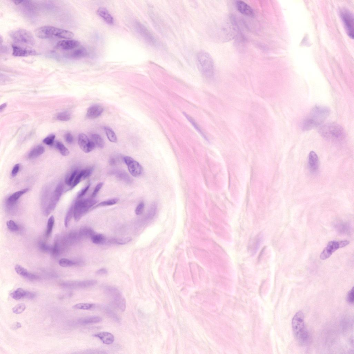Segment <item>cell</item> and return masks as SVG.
Instances as JSON below:
<instances>
[{
  "mask_svg": "<svg viewBox=\"0 0 354 354\" xmlns=\"http://www.w3.org/2000/svg\"><path fill=\"white\" fill-rule=\"evenodd\" d=\"M347 300L350 303H353L354 302V288H353L347 294Z\"/></svg>",
  "mask_w": 354,
  "mask_h": 354,
  "instance_id": "49",
  "label": "cell"
},
{
  "mask_svg": "<svg viewBox=\"0 0 354 354\" xmlns=\"http://www.w3.org/2000/svg\"><path fill=\"white\" fill-rule=\"evenodd\" d=\"M2 47H1V52L2 51L3 53L7 52L8 51V48L5 46H3Z\"/></svg>",
  "mask_w": 354,
  "mask_h": 354,
  "instance_id": "59",
  "label": "cell"
},
{
  "mask_svg": "<svg viewBox=\"0 0 354 354\" xmlns=\"http://www.w3.org/2000/svg\"><path fill=\"white\" fill-rule=\"evenodd\" d=\"M319 133L325 139L330 140L340 141L346 137L343 128L335 123H327L322 125L320 128Z\"/></svg>",
  "mask_w": 354,
  "mask_h": 354,
  "instance_id": "5",
  "label": "cell"
},
{
  "mask_svg": "<svg viewBox=\"0 0 354 354\" xmlns=\"http://www.w3.org/2000/svg\"><path fill=\"white\" fill-rule=\"evenodd\" d=\"M60 252V246L58 240L57 239H55L54 246L52 248L51 251V253L54 257L57 256L59 255Z\"/></svg>",
  "mask_w": 354,
  "mask_h": 354,
  "instance_id": "42",
  "label": "cell"
},
{
  "mask_svg": "<svg viewBox=\"0 0 354 354\" xmlns=\"http://www.w3.org/2000/svg\"><path fill=\"white\" fill-rule=\"evenodd\" d=\"M97 13L107 23L111 25L113 24L114 18L107 9L100 8L98 9Z\"/></svg>",
  "mask_w": 354,
  "mask_h": 354,
  "instance_id": "22",
  "label": "cell"
},
{
  "mask_svg": "<svg viewBox=\"0 0 354 354\" xmlns=\"http://www.w3.org/2000/svg\"><path fill=\"white\" fill-rule=\"evenodd\" d=\"M263 239L262 233L258 234L251 240L248 246V250L252 256L255 255L258 251Z\"/></svg>",
  "mask_w": 354,
  "mask_h": 354,
  "instance_id": "15",
  "label": "cell"
},
{
  "mask_svg": "<svg viewBox=\"0 0 354 354\" xmlns=\"http://www.w3.org/2000/svg\"><path fill=\"white\" fill-rule=\"evenodd\" d=\"M77 173L78 172L76 170H74L69 176L66 177L65 181L67 185L70 186L72 185Z\"/></svg>",
  "mask_w": 354,
  "mask_h": 354,
  "instance_id": "43",
  "label": "cell"
},
{
  "mask_svg": "<svg viewBox=\"0 0 354 354\" xmlns=\"http://www.w3.org/2000/svg\"><path fill=\"white\" fill-rule=\"evenodd\" d=\"M64 189L63 185L60 183L57 185L51 197L49 204L45 209L44 214L46 216L49 215L55 209L61 196Z\"/></svg>",
  "mask_w": 354,
  "mask_h": 354,
  "instance_id": "11",
  "label": "cell"
},
{
  "mask_svg": "<svg viewBox=\"0 0 354 354\" xmlns=\"http://www.w3.org/2000/svg\"><path fill=\"white\" fill-rule=\"evenodd\" d=\"M108 272L106 269L105 268H102L100 269L96 272V273L98 275H103L107 274Z\"/></svg>",
  "mask_w": 354,
  "mask_h": 354,
  "instance_id": "57",
  "label": "cell"
},
{
  "mask_svg": "<svg viewBox=\"0 0 354 354\" xmlns=\"http://www.w3.org/2000/svg\"><path fill=\"white\" fill-rule=\"evenodd\" d=\"M293 332L296 339L301 344L307 343L309 339L308 333L306 327L304 316L301 312L296 313L292 320Z\"/></svg>",
  "mask_w": 354,
  "mask_h": 354,
  "instance_id": "3",
  "label": "cell"
},
{
  "mask_svg": "<svg viewBox=\"0 0 354 354\" xmlns=\"http://www.w3.org/2000/svg\"><path fill=\"white\" fill-rule=\"evenodd\" d=\"M92 141L96 145L102 149L105 145L104 141L102 138L97 134H93L91 136Z\"/></svg>",
  "mask_w": 354,
  "mask_h": 354,
  "instance_id": "30",
  "label": "cell"
},
{
  "mask_svg": "<svg viewBox=\"0 0 354 354\" xmlns=\"http://www.w3.org/2000/svg\"><path fill=\"white\" fill-rule=\"evenodd\" d=\"M105 292L111 298L114 303L120 311L124 312L126 308V301L120 292L115 288L107 286L105 288Z\"/></svg>",
  "mask_w": 354,
  "mask_h": 354,
  "instance_id": "8",
  "label": "cell"
},
{
  "mask_svg": "<svg viewBox=\"0 0 354 354\" xmlns=\"http://www.w3.org/2000/svg\"><path fill=\"white\" fill-rule=\"evenodd\" d=\"M9 36L16 43L30 46H33L35 44L33 35L29 31L23 28H18L11 31Z\"/></svg>",
  "mask_w": 354,
  "mask_h": 354,
  "instance_id": "6",
  "label": "cell"
},
{
  "mask_svg": "<svg viewBox=\"0 0 354 354\" xmlns=\"http://www.w3.org/2000/svg\"><path fill=\"white\" fill-rule=\"evenodd\" d=\"M90 186V185H89L88 186H87L85 188H84L82 189H81V190L78 193V195H77V198H81L83 197V196L84 195L86 194V192L88 191V190Z\"/></svg>",
  "mask_w": 354,
  "mask_h": 354,
  "instance_id": "52",
  "label": "cell"
},
{
  "mask_svg": "<svg viewBox=\"0 0 354 354\" xmlns=\"http://www.w3.org/2000/svg\"><path fill=\"white\" fill-rule=\"evenodd\" d=\"M56 146L62 155L63 156L69 155L70 154L69 150L62 143L57 141L56 143Z\"/></svg>",
  "mask_w": 354,
  "mask_h": 354,
  "instance_id": "32",
  "label": "cell"
},
{
  "mask_svg": "<svg viewBox=\"0 0 354 354\" xmlns=\"http://www.w3.org/2000/svg\"><path fill=\"white\" fill-rule=\"evenodd\" d=\"M95 234L94 231L91 228H84L81 231V234L82 236L86 237H91Z\"/></svg>",
  "mask_w": 354,
  "mask_h": 354,
  "instance_id": "45",
  "label": "cell"
},
{
  "mask_svg": "<svg viewBox=\"0 0 354 354\" xmlns=\"http://www.w3.org/2000/svg\"><path fill=\"white\" fill-rule=\"evenodd\" d=\"M58 120L62 121H67L70 120L71 115L69 112H64L58 114L57 117Z\"/></svg>",
  "mask_w": 354,
  "mask_h": 354,
  "instance_id": "40",
  "label": "cell"
},
{
  "mask_svg": "<svg viewBox=\"0 0 354 354\" xmlns=\"http://www.w3.org/2000/svg\"><path fill=\"white\" fill-rule=\"evenodd\" d=\"M55 223V219L53 215L51 216L48 220L47 229L46 230V236L49 237L52 233Z\"/></svg>",
  "mask_w": 354,
  "mask_h": 354,
  "instance_id": "31",
  "label": "cell"
},
{
  "mask_svg": "<svg viewBox=\"0 0 354 354\" xmlns=\"http://www.w3.org/2000/svg\"><path fill=\"white\" fill-rule=\"evenodd\" d=\"M87 52L84 47H81L75 50L69 55L71 57L74 59L80 58L87 56Z\"/></svg>",
  "mask_w": 354,
  "mask_h": 354,
  "instance_id": "25",
  "label": "cell"
},
{
  "mask_svg": "<svg viewBox=\"0 0 354 354\" xmlns=\"http://www.w3.org/2000/svg\"><path fill=\"white\" fill-rule=\"evenodd\" d=\"M132 239L130 237L123 238L118 239H112L108 241V243L123 245L130 242Z\"/></svg>",
  "mask_w": 354,
  "mask_h": 354,
  "instance_id": "33",
  "label": "cell"
},
{
  "mask_svg": "<svg viewBox=\"0 0 354 354\" xmlns=\"http://www.w3.org/2000/svg\"><path fill=\"white\" fill-rule=\"evenodd\" d=\"M96 203V201L92 199H82L76 202L73 210V216L75 221L80 220Z\"/></svg>",
  "mask_w": 354,
  "mask_h": 354,
  "instance_id": "7",
  "label": "cell"
},
{
  "mask_svg": "<svg viewBox=\"0 0 354 354\" xmlns=\"http://www.w3.org/2000/svg\"><path fill=\"white\" fill-rule=\"evenodd\" d=\"M7 106V104L6 103L3 104L0 107V111L2 112Z\"/></svg>",
  "mask_w": 354,
  "mask_h": 354,
  "instance_id": "60",
  "label": "cell"
},
{
  "mask_svg": "<svg viewBox=\"0 0 354 354\" xmlns=\"http://www.w3.org/2000/svg\"><path fill=\"white\" fill-rule=\"evenodd\" d=\"M78 143L80 149L85 153H89L94 150L96 145L85 134H79L78 138Z\"/></svg>",
  "mask_w": 354,
  "mask_h": 354,
  "instance_id": "13",
  "label": "cell"
},
{
  "mask_svg": "<svg viewBox=\"0 0 354 354\" xmlns=\"http://www.w3.org/2000/svg\"><path fill=\"white\" fill-rule=\"evenodd\" d=\"M79 45L78 41L74 40H64L58 42L56 47L62 50H70L78 47Z\"/></svg>",
  "mask_w": 354,
  "mask_h": 354,
  "instance_id": "17",
  "label": "cell"
},
{
  "mask_svg": "<svg viewBox=\"0 0 354 354\" xmlns=\"http://www.w3.org/2000/svg\"><path fill=\"white\" fill-rule=\"evenodd\" d=\"M183 114L185 116L186 118L193 125V126L194 127L195 129L201 135V136L203 138H204L206 140L209 142L208 138L207 136H206L205 134H204V132L202 130L200 127L199 126V125L196 123L194 119L191 116H190L188 114L186 113L185 112H183Z\"/></svg>",
  "mask_w": 354,
  "mask_h": 354,
  "instance_id": "23",
  "label": "cell"
},
{
  "mask_svg": "<svg viewBox=\"0 0 354 354\" xmlns=\"http://www.w3.org/2000/svg\"><path fill=\"white\" fill-rule=\"evenodd\" d=\"M26 308V306L24 303H20L17 304L13 308L12 312L16 314H20L23 312Z\"/></svg>",
  "mask_w": 354,
  "mask_h": 354,
  "instance_id": "39",
  "label": "cell"
},
{
  "mask_svg": "<svg viewBox=\"0 0 354 354\" xmlns=\"http://www.w3.org/2000/svg\"><path fill=\"white\" fill-rule=\"evenodd\" d=\"M35 33L37 37L42 39L58 37L70 39L74 37V34L71 32L50 26L38 28L35 31Z\"/></svg>",
  "mask_w": 354,
  "mask_h": 354,
  "instance_id": "4",
  "label": "cell"
},
{
  "mask_svg": "<svg viewBox=\"0 0 354 354\" xmlns=\"http://www.w3.org/2000/svg\"><path fill=\"white\" fill-rule=\"evenodd\" d=\"M22 327V325L21 323L18 322H16L13 324L11 328L12 330H17L19 328H20Z\"/></svg>",
  "mask_w": 354,
  "mask_h": 354,
  "instance_id": "58",
  "label": "cell"
},
{
  "mask_svg": "<svg viewBox=\"0 0 354 354\" xmlns=\"http://www.w3.org/2000/svg\"><path fill=\"white\" fill-rule=\"evenodd\" d=\"M94 307V304L89 303H79L74 305L73 308L76 309L88 310Z\"/></svg>",
  "mask_w": 354,
  "mask_h": 354,
  "instance_id": "38",
  "label": "cell"
},
{
  "mask_svg": "<svg viewBox=\"0 0 354 354\" xmlns=\"http://www.w3.org/2000/svg\"><path fill=\"white\" fill-rule=\"evenodd\" d=\"M118 199H110L102 202L100 203L95 206L94 209L102 207L107 206H110L113 205L117 203L118 201Z\"/></svg>",
  "mask_w": 354,
  "mask_h": 354,
  "instance_id": "37",
  "label": "cell"
},
{
  "mask_svg": "<svg viewBox=\"0 0 354 354\" xmlns=\"http://www.w3.org/2000/svg\"><path fill=\"white\" fill-rule=\"evenodd\" d=\"M29 190V188H26L14 193L7 199V204L10 206H12L16 204L18 199L28 192Z\"/></svg>",
  "mask_w": 354,
  "mask_h": 354,
  "instance_id": "21",
  "label": "cell"
},
{
  "mask_svg": "<svg viewBox=\"0 0 354 354\" xmlns=\"http://www.w3.org/2000/svg\"><path fill=\"white\" fill-rule=\"evenodd\" d=\"M55 136L51 135L45 138L43 140V142L48 145H52L53 144Z\"/></svg>",
  "mask_w": 354,
  "mask_h": 354,
  "instance_id": "47",
  "label": "cell"
},
{
  "mask_svg": "<svg viewBox=\"0 0 354 354\" xmlns=\"http://www.w3.org/2000/svg\"><path fill=\"white\" fill-rule=\"evenodd\" d=\"M64 138H65L66 142L67 143L71 144L73 143V138L72 135L70 133H68L66 134Z\"/></svg>",
  "mask_w": 354,
  "mask_h": 354,
  "instance_id": "53",
  "label": "cell"
},
{
  "mask_svg": "<svg viewBox=\"0 0 354 354\" xmlns=\"http://www.w3.org/2000/svg\"><path fill=\"white\" fill-rule=\"evenodd\" d=\"M145 207L143 202H141L137 206L136 210L135 213L137 215H140L143 213Z\"/></svg>",
  "mask_w": 354,
  "mask_h": 354,
  "instance_id": "48",
  "label": "cell"
},
{
  "mask_svg": "<svg viewBox=\"0 0 354 354\" xmlns=\"http://www.w3.org/2000/svg\"><path fill=\"white\" fill-rule=\"evenodd\" d=\"M101 321V318L100 317L92 316L82 318L78 322L80 324H86L99 323Z\"/></svg>",
  "mask_w": 354,
  "mask_h": 354,
  "instance_id": "24",
  "label": "cell"
},
{
  "mask_svg": "<svg viewBox=\"0 0 354 354\" xmlns=\"http://www.w3.org/2000/svg\"><path fill=\"white\" fill-rule=\"evenodd\" d=\"M12 55L17 57H27L38 54L37 51L30 48L22 47L15 44L12 45Z\"/></svg>",
  "mask_w": 354,
  "mask_h": 354,
  "instance_id": "14",
  "label": "cell"
},
{
  "mask_svg": "<svg viewBox=\"0 0 354 354\" xmlns=\"http://www.w3.org/2000/svg\"><path fill=\"white\" fill-rule=\"evenodd\" d=\"M330 113V109L323 106H315L306 118L302 124V130H310L319 126L326 120Z\"/></svg>",
  "mask_w": 354,
  "mask_h": 354,
  "instance_id": "1",
  "label": "cell"
},
{
  "mask_svg": "<svg viewBox=\"0 0 354 354\" xmlns=\"http://www.w3.org/2000/svg\"><path fill=\"white\" fill-rule=\"evenodd\" d=\"M197 62L199 71L205 78L212 79L214 75V65L210 55L205 51H201L197 55Z\"/></svg>",
  "mask_w": 354,
  "mask_h": 354,
  "instance_id": "2",
  "label": "cell"
},
{
  "mask_svg": "<svg viewBox=\"0 0 354 354\" xmlns=\"http://www.w3.org/2000/svg\"><path fill=\"white\" fill-rule=\"evenodd\" d=\"M104 130L109 140L112 143H116L117 141V136L113 130L107 127H105Z\"/></svg>",
  "mask_w": 354,
  "mask_h": 354,
  "instance_id": "29",
  "label": "cell"
},
{
  "mask_svg": "<svg viewBox=\"0 0 354 354\" xmlns=\"http://www.w3.org/2000/svg\"><path fill=\"white\" fill-rule=\"evenodd\" d=\"M25 278L31 280H33L36 279H37L38 278V277L37 276L33 274V273H32L29 272L27 275L26 276V277Z\"/></svg>",
  "mask_w": 354,
  "mask_h": 354,
  "instance_id": "56",
  "label": "cell"
},
{
  "mask_svg": "<svg viewBox=\"0 0 354 354\" xmlns=\"http://www.w3.org/2000/svg\"><path fill=\"white\" fill-rule=\"evenodd\" d=\"M23 2H24V1H13V2L14 3V4H15L16 5H18L19 4H21V3Z\"/></svg>",
  "mask_w": 354,
  "mask_h": 354,
  "instance_id": "61",
  "label": "cell"
},
{
  "mask_svg": "<svg viewBox=\"0 0 354 354\" xmlns=\"http://www.w3.org/2000/svg\"><path fill=\"white\" fill-rule=\"evenodd\" d=\"M103 185V183H100L96 186L94 190V191L93 192L92 194V198H94L96 197L98 192L102 188Z\"/></svg>",
  "mask_w": 354,
  "mask_h": 354,
  "instance_id": "50",
  "label": "cell"
},
{
  "mask_svg": "<svg viewBox=\"0 0 354 354\" xmlns=\"http://www.w3.org/2000/svg\"><path fill=\"white\" fill-rule=\"evenodd\" d=\"M36 297V294L34 293L27 291L26 294L25 298L29 299H33Z\"/></svg>",
  "mask_w": 354,
  "mask_h": 354,
  "instance_id": "55",
  "label": "cell"
},
{
  "mask_svg": "<svg viewBox=\"0 0 354 354\" xmlns=\"http://www.w3.org/2000/svg\"><path fill=\"white\" fill-rule=\"evenodd\" d=\"M27 291L22 288H18L11 293V296L14 300H18L25 298Z\"/></svg>",
  "mask_w": 354,
  "mask_h": 354,
  "instance_id": "27",
  "label": "cell"
},
{
  "mask_svg": "<svg viewBox=\"0 0 354 354\" xmlns=\"http://www.w3.org/2000/svg\"><path fill=\"white\" fill-rule=\"evenodd\" d=\"M124 160L128 167L129 171L132 175L137 177L141 175L143 169L139 163L130 157L125 156L124 157Z\"/></svg>",
  "mask_w": 354,
  "mask_h": 354,
  "instance_id": "12",
  "label": "cell"
},
{
  "mask_svg": "<svg viewBox=\"0 0 354 354\" xmlns=\"http://www.w3.org/2000/svg\"><path fill=\"white\" fill-rule=\"evenodd\" d=\"M39 246L40 249L43 252L45 253L51 252L52 248L42 241L39 243Z\"/></svg>",
  "mask_w": 354,
  "mask_h": 354,
  "instance_id": "46",
  "label": "cell"
},
{
  "mask_svg": "<svg viewBox=\"0 0 354 354\" xmlns=\"http://www.w3.org/2000/svg\"><path fill=\"white\" fill-rule=\"evenodd\" d=\"M92 242L96 244L106 243V240L104 235L101 234H95L91 238Z\"/></svg>",
  "mask_w": 354,
  "mask_h": 354,
  "instance_id": "28",
  "label": "cell"
},
{
  "mask_svg": "<svg viewBox=\"0 0 354 354\" xmlns=\"http://www.w3.org/2000/svg\"><path fill=\"white\" fill-rule=\"evenodd\" d=\"M106 312H107L108 315L111 317L113 318V319L117 321H119V318L117 316V315L114 312L110 310V309L108 308V309H106Z\"/></svg>",
  "mask_w": 354,
  "mask_h": 354,
  "instance_id": "51",
  "label": "cell"
},
{
  "mask_svg": "<svg viewBox=\"0 0 354 354\" xmlns=\"http://www.w3.org/2000/svg\"><path fill=\"white\" fill-rule=\"evenodd\" d=\"M20 165L19 164H17L13 168L12 172V175L13 177H14L17 175L19 169H20Z\"/></svg>",
  "mask_w": 354,
  "mask_h": 354,
  "instance_id": "54",
  "label": "cell"
},
{
  "mask_svg": "<svg viewBox=\"0 0 354 354\" xmlns=\"http://www.w3.org/2000/svg\"><path fill=\"white\" fill-rule=\"evenodd\" d=\"M236 7L238 11L243 14L249 17H253L255 13L250 6L243 1L236 2Z\"/></svg>",
  "mask_w": 354,
  "mask_h": 354,
  "instance_id": "16",
  "label": "cell"
},
{
  "mask_svg": "<svg viewBox=\"0 0 354 354\" xmlns=\"http://www.w3.org/2000/svg\"><path fill=\"white\" fill-rule=\"evenodd\" d=\"M308 166L312 172H317L319 167V161L317 154L314 151H312L309 154Z\"/></svg>",
  "mask_w": 354,
  "mask_h": 354,
  "instance_id": "18",
  "label": "cell"
},
{
  "mask_svg": "<svg viewBox=\"0 0 354 354\" xmlns=\"http://www.w3.org/2000/svg\"><path fill=\"white\" fill-rule=\"evenodd\" d=\"M45 151V149L43 146H38L35 147L29 154V158L32 159L35 158L42 154Z\"/></svg>",
  "mask_w": 354,
  "mask_h": 354,
  "instance_id": "26",
  "label": "cell"
},
{
  "mask_svg": "<svg viewBox=\"0 0 354 354\" xmlns=\"http://www.w3.org/2000/svg\"><path fill=\"white\" fill-rule=\"evenodd\" d=\"M349 243V241L347 240L330 241L321 253V259L324 260L329 258L337 250L348 245Z\"/></svg>",
  "mask_w": 354,
  "mask_h": 354,
  "instance_id": "10",
  "label": "cell"
},
{
  "mask_svg": "<svg viewBox=\"0 0 354 354\" xmlns=\"http://www.w3.org/2000/svg\"><path fill=\"white\" fill-rule=\"evenodd\" d=\"M116 163L115 160L114 159H111L110 160V164L112 165H115Z\"/></svg>",
  "mask_w": 354,
  "mask_h": 354,
  "instance_id": "62",
  "label": "cell"
},
{
  "mask_svg": "<svg viewBox=\"0 0 354 354\" xmlns=\"http://www.w3.org/2000/svg\"><path fill=\"white\" fill-rule=\"evenodd\" d=\"M6 225L8 229L11 231L15 232L19 230V227L17 224L14 221L12 220L8 221L6 223Z\"/></svg>",
  "mask_w": 354,
  "mask_h": 354,
  "instance_id": "44",
  "label": "cell"
},
{
  "mask_svg": "<svg viewBox=\"0 0 354 354\" xmlns=\"http://www.w3.org/2000/svg\"><path fill=\"white\" fill-rule=\"evenodd\" d=\"M85 172L86 170H82V171L80 172L76 175L72 183L71 187L70 189H71L74 187H75L76 186L78 185L79 183L82 180L84 179V176Z\"/></svg>",
  "mask_w": 354,
  "mask_h": 354,
  "instance_id": "34",
  "label": "cell"
},
{
  "mask_svg": "<svg viewBox=\"0 0 354 354\" xmlns=\"http://www.w3.org/2000/svg\"><path fill=\"white\" fill-rule=\"evenodd\" d=\"M74 206L71 207L66 215L64 219V225L66 228L69 227L71 220L73 215Z\"/></svg>",
  "mask_w": 354,
  "mask_h": 354,
  "instance_id": "35",
  "label": "cell"
},
{
  "mask_svg": "<svg viewBox=\"0 0 354 354\" xmlns=\"http://www.w3.org/2000/svg\"><path fill=\"white\" fill-rule=\"evenodd\" d=\"M15 271L19 275L24 278L26 277L29 273L26 269L19 265H16L15 268Z\"/></svg>",
  "mask_w": 354,
  "mask_h": 354,
  "instance_id": "36",
  "label": "cell"
},
{
  "mask_svg": "<svg viewBox=\"0 0 354 354\" xmlns=\"http://www.w3.org/2000/svg\"><path fill=\"white\" fill-rule=\"evenodd\" d=\"M93 337H97L102 342L106 344H111L114 342L115 338L113 335L108 332H102L93 335Z\"/></svg>",
  "mask_w": 354,
  "mask_h": 354,
  "instance_id": "20",
  "label": "cell"
},
{
  "mask_svg": "<svg viewBox=\"0 0 354 354\" xmlns=\"http://www.w3.org/2000/svg\"><path fill=\"white\" fill-rule=\"evenodd\" d=\"M59 265L62 267H68L73 266L75 263L72 260L66 258H62L59 261Z\"/></svg>",
  "mask_w": 354,
  "mask_h": 354,
  "instance_id": "41",
  "label": "cell"
},
{
  "mask_svg": "<svg viewBox=\"0 0 354 354\" xmlns=\"http://www.w3.org/2000/svg\"><path fill=\"white\" fill-rule=\"evenodd\" d=\"M104 110L103 107L101 105H93L88 108L86 117L91 120L97 118L101 115Z\"/></svg>",
  "mask_w": 354,
  "mask_h": 354,
  "instance_id": "19",
  "label": "cell"
},
{
  "mask_svg": "<svg viewBox=\"0 0 354 354\" xmlns=\"http://www.w3.org/2000/svg\"><path fill=\"white\" fill-rule=\"evenodd\" d=\"M341 17L343 22L347 35L351 38L354 37V17L353 14L347 9H343L340 11Z\"/></svg>",
  "mask_w": 354,
  "mask_h": 354,
  "instance_id": "9",
  "label": "cell"
}]
</instances>
